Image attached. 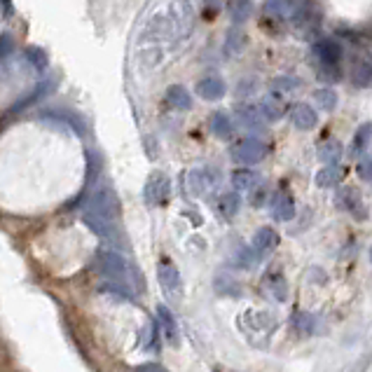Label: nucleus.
Listing matches in <instances>:
<instances>
[{
  "label": "nucleus",
  "mask_w": 372,
  "mask_h": 372,
  "mask_svg": "<svg viewBox=\"0 0 372 372\" xmlns=\"http://www.w3.org/2000/svg\"><path fill=\"white\" fill-rule=\"evenodd\" d=\"M291 120H293V124L298 127V129H302V131H309L316 127V111L309 106V104H295L293 106V111H291Z\"/></svg>",
  "instance_id": "obj_13"
},
{
  "label": "nucleus",
  "mask_w": 372,
  "mask_h": 372,
  "mask_svg": "<svg viewBox=\"0 0 372 372\" xmlns=\"http://www.w3.org/2000/svg\"><path fill=\"white\" fill-rule=\"evenodd\" d=\"M295 328H298L300 332H305V335H312L314 332V316L312 314L298 312L295 314Z\"/></svg>",
  "instance_id": "obj_31"
},
{
  "label": "nucleus",
  "mask_w": 372,
  "mask_h": 372,
  "mask_svg": "<svg viewBox=\"0 0 372 372\" xmlns=\"http://www.w3.org/2000/svg\"><path fill=\"white\" fill-rule=\"evenodd\" d=\"M236 265L243 267V269H251V267L258 265V255L253 253V248L241 246L239 253H236Z\"/></svg>",
  "instance_id": "obj_30"
},
{
  "label": "nucleus",
  "mask_w": 372,
  "mask_h": 372,
  "mask_svg": "<svg viewBox=\"0 0 372 372\" xmlns=\"http://www.w3.org/2000/svg\"><path fill=\"white\" fill-rule=\"evenodd\" d=\"M24 59H26L31 63V68L38 70V73L47 70V66H49L47 54H45V49H40V47H26V52H24Z\"/></svg>",
  "instance_id": "obj_24"
},
{
  "label": "nucleus",
  "mask_w": 372,
  "mask_h": 372,
  "mask_svg": "<svg viewBox=\"0 0 372 372\" xmlns=\"http://www.w3.org/2000/svg\"><path fill=\"white\" fill-rule=\"evenodd\" d=\"M229 12H232V22L241 24V22H246V19L251 17L253 3H232V5H229Z\"/></svg>",
  "instance_id": "obj_29"
},
{
  "label": "nucleus",
  "mask_w": 372,
  "mask_h": 372,
  "mask_svg": "<svg viewBox=\"0 0 372 372\" xmlns=\"http://www.w3.org/2000/svg\"><path fill=\"white\" fill-rule=\"evenodd\" d=\"M258 181H260L258 173L251 169H234L232 171V185H234V190H239V192H253Z\"/></svg>",
  "instance_id": "obj_17"
},
{
  "label": "nucleus",
  "mask_w": 372,
  "mask_h": 372,
  "mask_svg": "<svg viewBox=\"0 0 372 372\" xmlns=\"http://www.w3.org/2000/svg\"><path fill=\"white\" fill-rule=\"evenodd\" d=\"M134 372H166L162 365H157V363H143V365H138Z\"/></svg>",
  "instance_id": "obj_36"
},
{
  "label": "nucleus",
  "mask_w": 372,
  "mask_h": 372,
  "mask_svg": "<svg viewBox=\"0 0 372 372\" xmlns=\"http://www.w3.org/2000/svg\"><path fill=\"white\" fill-rule=\"evenodd\" d=\"M195 92L200 94L204 101H218V99L225 96L227 87H225V82L218 78V75H207V78H202L200 82H197Z\"/></svg>",
  "instance_id": "obj_10"
},
{
  "label": "nucleus",
  "mask_w": 372,
  "mask_h": 372,
  "mask_svg": "<svg viewBox=\"0 0 372 372\" xmlns=\"http://www.w3.org/2000/svg\"><path fill=\"white\" fill-rule=\"evenodd\" d=\"M318 159L323 164L335 166L339 159H342V143H339V140H335V138L323 140V143L318 145Z\"/></svg>",
  "instance_id": "obj_16"
},
{
  "label": "nucleus",
  "mask_w": 372,
  "mask_h": 372,
  "mask_svg": "<svg viewBox=\"0 0 372 372\" xmlns=\"http://www.w3.org/2000/svg\"><path fill=\"white\" fill-rule=\"evenodd\" d=\"M157 316H159V323H162V328H164L166 342L173 344V346L181 344V332H178V323H176V318H173V314L169 312V307L159 305L157 307Z\"/></svg>",
  "instance_id": "obj_15"
},
{
  "label": "nucleus",
  "mask_w": 372,
  "mask_h": 372,
  "mask_svg": "<svg viewBox=\"0 0 372 372\" xmlns=\"http://www.w3.org/2000/svg\"><path fill=\"white\" fill-rule=\"evenodd\" d=\"M293 24L300 31H312L321 24V15L316 12L312 3H302V5H293Z\"/></svg>",
  "instance_id": "obj_8"
},
{
  "label": "nucleus",
  "mask_w": 372,
  "mask_h": 372,
  "mask_svg": "<svg viewBox=\"0 0 372 372\" xmlns=\"http://www.w3.org/2000/svg\"><path fill=\"white\" fill-rule=\"evenodd\" d=\"M335 204L337 209L349 211L351 216L356 218H365V207H363V197L356 188H342L335 195Z\"/></svg>",
  "instance_id": "obj_7"
},
{
  "label": "nucleus",
  "mask_w": 372,
  "mask_h": 372,
  "mask_svg": "<svg viewBox=\"0 0 372 372\" xmlns=\"http://www.w3.org/2000/svg\"><path fill=\"white\" fill-rule=\"evenodd\" d=\"M239 207H241V200L236 192H227V195H223L220 200H218V211H220L223 218H234L239 213Z\"/></svg>",
  "instance_id": "obj_23"
},
{
  "label": "nucleus",
  "mask_w": 372,
  "mask_h": 372,
  "mask_svg": "<svg viewBox=\"0 0 372 372\" xmlns=\"http://www.w3.org/2000/svg\"><path fill=\"white\" fill-rule=\"evenodd\" d=\"M157 281L162 286L164 295L169 300H181L183 298V279L178 267L171 260H162L157 265Z\"/></svg>",
  "instance_id": "obj_4"
},
{
  "label": "nucleus",
  "mask_w": 372,
  "mask_h": 372,
  "mask_svg": "<svg viewBox=\"0 0 372 372\" xmlns=\"http://www.w3.org/2000/svg\"><path fill=\"white\" fill-rule=\"evenodd\" d=\"M265 10H267V12H274V15H279V17H284L286 12L293 10V5H291V3H267Z\"/></svg>",
  "instance_id": "obj_35"
},
{
  "label": "nucleus",
  "mask_w": 372,
  "mask_h": 372,
  "mask_svg": "<svg viewBox=\"0 0 372 372\" xmlns=\"http://www.w3.org/2000/svg\"><path fill=\"white\" fill-rule=\"evenodd\" d=\"M216 185V176L209 169H195L188 176V190L192 195H204L207 190H211Z\"/></svg>",
  "instance_id": "obj_14"
},
{
  "label": "nucleus",
  "mask_w": 372,
  "mask_h": 372,
  "mask_svg": "<svg viewBox=\"0 0 372 372\" xmlns=\"http://www.w3.org/2000/svg\"><path fill=\"white\" fill-rule=\"evenodd\" d=\"M118 213H120V202H118V195H115L111 188H96L85 200V207H82V218L113 223V225H118V223H115L118 220Z\"/></svg>",
  "instance_id": "obj_2"
},
{
  "label": "nucleus",
  "mask_w": 372,
  "mask_h": 372,
  "mask_svg": "<svg viewBox=\"0 0 372 372\" xmlns=\"http://www.w3.org/2000/svg\"><path fill=\"white\" fill-rule=\"evenodd\" d=\"M314 99H316L321 111H335V106H337V94L332 92L330 87L316 89V92H314Z\"/></svg>",
  "instance_id": "obj_26"
},
{
  "label": "nucleus",
  "mask_w": 372,
  "mask_h": 372,
  "mask_svg": "<svg viewBox=\"0 0 372 372\" xmlns=\"http://www.w3.org/2000/svg\"><path fill=\"white\" fill-rule=\"evenodd\" d=\"M265 152H267V147H265V143H262V140H258V138H243L241 143L234 145L232 157H234L239 164H246V166H248V164L262 162Z\"/></svg>",
  "instance_id": "obj_5"
},
{
  "label": "nucleus",
  "mask_w": 372,
  "mask_h": 372,
  "mask_svg": "<svg viewBox=\"0 0 372 372\" xmlns=\"http://www.w3.org/2000/svg\"><path fill=\"white\" fill-rule=\"evenodd\" d=\"M302 87V80L295 78V75H279V78H274L269 82V89H272V96L277 94H291L295 89Z\"/></svg>",
  "instance_id": "obj_21"
},
{
  "label": "nucleus",
  "mask_w": 372,
  "mask_h": 372,
  "mask_svg": "<svg viewBox=\"0 0 372 372\" xmlns=\"http://www.w3.org/2000/svg\"><path fill=\"white\" fill-rule=\"evenodd\" d=\"M314 54L321 61V66L335 68L339 59H342V45L332 40V38H321V40L314 42Z\"/></svg>",
  "instance_id": "obj_6"
},
{
  "label": "nucleus",
  "mask_w": 372,
  "mask_h": 372,
  "mask_svg": "<svg viewBox=\"0 0 372 372\" xmlns=\"http://www.w3.org/2000/svg\"><path fill=\"white\" fill-rule=\"evenodd\" d=\"M166 99H169L171 106L178 108V111H190L192 108V96H190L188 89L181 87V85H173V87L166 89Z\"/></svg>",
  "instance_id": "obj_22"
},
{
  "label": "nucleus",
  "mask_w": 372,
  "mask_h": 372,
  "mask_svg": "<svg viewBox=\"0 0 372 372\" xmlns=\"http://www.w3.org/2000/svg\"><path fill=\"white\" fill-rule=\"evenodd\" d=\"M211 131H213V136H218V138H229V136H232L234 124H232V120H229V115L223 113V111L211 115Z\"/></svg>",
  "instance_id": "obj_19"
},
{
  "label": "nucleus",
  "mask_w": 372,
  "mask_h": 372,
  "mask_svg": "<svg viewBox=\"0 0 372 372\" xmlns=\"http://www.w3.org/2000/svg\"><path fill=\"white\" fill-rule=\"evenodd\" d=\"M368 145H370V124H363L354 136V143H351V155H361V152L368 150Z\"/></svg>",
  "instance_id": "obj_28"
},
{
  "label": "nucleus",
  "mask_w": 372,
  "mask_h": 372,
  "mask_svg": "<svg viewBox=\"0 0 372 372\" xmlns=\"http://www.w3.org/2000/svg\"><path fill=\"white\" fill-rule=\"evenodd\" d=\"M272 216L284 223L295 218V200L288 190H279L277 195L272 197Z\"/></svg>",
  "instance_id": "obj_11"
},
{
  "label": "nucleus",
  "mask_w": 372,
  "mask_h": 372,
  "mask_svg": "<svg viewBox=\"0 0 372 372\" xmlns=\"http://www.w3.org/2000/svg\"><path fill=\"white\" fill-rule=\"evenodd\" d=\"M96 267H99L101 277L111 281L118 293L131 295V291L136 293L143 288L140 274L129 265V260L118 251H99V255H96Z\"/></svg>",
  "instance_id": "obj_1"
},
{
  "label": "nucleus",
  "mask_w": 372,
  "mask_h": 372,
  "mask_svg": "<svg viewBox=\"0 0 372 372\" xmlns=\"http://www.w3.org/2000/svg\"><path fill=\"white\" fill-rule=\"evenodd\" d=\"M258 113L262 115V120L277 122V120L284 118V104H281L277 96H265L258 106Z\"/></svg>",
  "instance_id": "obj_18"
},
{
  "label": "nucleus",
  "mask_w": 372,
  "mask_h": 372,
  "mask_svg": "<svg viewBox=\"0 0 372 372\" xmlns=\"http://www.w3.org/2000/svg\"><path fill=\"white\" fill-rule=\"evenodd\" d=\"M356 173H358V178H361V181L370 183V178H372V162H370V157H365V159H361V162H358Z\"/></svg>",
  "instance_id": "obj_33"
},
{
  "label": "nucleus",
  "mask_w": 372,
  "mask_h": 372,
  "mask_svg": "<svg viewBox=\"0 0 372 372\" xmlns=\"http://www.w3.org/2000/svg\"><path fill=\"white\" fill-rule=\"evenodd\" d=\"M243 45H246V35H243L241 31L232 29V31H229V33L225 35V52H227L229 56H239L241 49H243Z\"/></svg>",
  "instance_id": "obj_25"
},
{
  "label": "nucleus",
  "mask_w": 372,
  "mask_h": 372,
  "mask_svg": "<svg viewBox=\"0 0 372 372\" xmlns=\"http://www.w3.org/2000/svg\"><path fill=\"white\" fill-rule=\"evenodd\" d=\"M171 195V181L166 178V173L162 171H152L145 181L143 197L147 202V207H164L166 200Z\"/></svg>",
  "instance_id": "obj_3"
},
{
  "label": "nucleus",
  "mask_w": 372,
  "mask_h": 372,
  "mask_svg": "<svg viewBox=\"0 0 372 372\" xmlns=\"http://www.w3.org/2000/svg\"><path fill=\"white\" fill-rule=\"evenodd\" d=\"M342 176H344L342 166H323V169L314 176V183H316L318 188H335V185L342 181Z\"/></svg>",
  "instance_id": "obj_20"
},
{
  "label": "nucleus",
  "mask_w": 372,
  "mask_h": 372,
  "mask_svg": "<svg viewBox=\"0 0 372 372\" xmlns=\"http://www.w3.org/2000/svg\"><path fill=\"white\" fill-rule=\"evenodd\" d=\"M12 49H15V38H12L10 33H0V59L10 56Z\"/></svg>",
  "instance_id": "obj_32"
},
{
  "label": "nucleus",
  "mask_w": 372,
  "mask_h": 372,
  "mask_svg": "<svg viewBox=\"0 0 372 372\" xmlns=\"http://www.w3.org/2000/svg\"><path fill=\"white\" fill-rule=\"evenodd\" d=\"M255 89H258V82H255L253 78L241 80L239 87H236V96H251V94H255Z\"/></svg>",
  "instance_id": "obj_34"
},
{
  "label": "nucleus",
  "mask_w": 372,
  "mask_h": 372,
  "mask_svg": "<svg viewBox=\"0 0 372 372\" xmlns=\"http://www.w3.org/2000/svg\"><path fill=\"white\" fill-rule=\"evenodd\" d=\"M370 70H372V68H370L368 61L358 63V66L354 68V75H351V82H354L358 89H368V87H370V78H372Z\"/></svg>",
  "instance_id": "obj_27"
},
{
  "label": "nucleus",
  "mask_w": 372,
  "mask_h": 372,
  "mask_svg": "<svg viewBox=\"0 0 372 372\" xmlns=\"http://www.w3.org/2000/svg\"><path fill=\"white\" fill-rule=\"evenodd\" d=\"M279 246V234L274 232L272 227H260L258 232L253 234V253L258 255V258H265L274 251V248Z\"/></svg>",
  "instance_id": "obj_9"
},
{
  "label": "nucleus",
  "mask_w": 372,
  "mask_h": 372,
  "mask_svg": "<svg viewBox=\"0 0 372 372\" xmlns=\"http://www.w3.org/2000/svg\"><path fill=\"white\" fill-rule=\"evenodd\" d=\"M234 115H236V122H239L241 127H246V129L262 131V127H265V120H262V115L258 113V106L241 104L234 108Z\"/></svg>",
  "instance_id": "obj_12"
}]
</instances>
